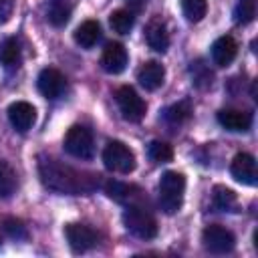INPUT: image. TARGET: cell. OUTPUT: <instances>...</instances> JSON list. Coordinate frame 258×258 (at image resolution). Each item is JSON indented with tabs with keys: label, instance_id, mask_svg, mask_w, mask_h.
<instances>
[{
	"label": "cell",
	"instance_id": "30",
	"mask_svg": "<svg viewBox=\"0 0 258 258\" xmlns=\"http://www.w3.org/2000/svg\"><path fill=\"white\" fill-rule=\"evenodd\" d=\"M14 12V0H0V24H6Z\"/></svg>",
	"mask_w": 258,
	"mask_h": 258
},
{
	"label": "cell",
	"instance_id": "19",
	"mask_svg": "<svg viewBox=\"0 0 258 258\" xmlns=\"http://www.w3.org/2000/svg\"><path fill=\"white\" fill-rule=\"evenodd\" d=\"M71 18V4L64 0H50L46 4V20L52 26H64Z\"/></svg>",
	"mask_w": 258,
	"mask_h": 258
},
{
	"label": "cell",
	"instance_id": "15",
	"mask_svg": "<svg viewBox=\"0 0 258 258\" xmlns=\"http://www.w3.org/2000/svg\"><path fill=\"white\" fill-rule=\"evenodd\" d=\"M238 54V42L226 34V36H220L214 40L212 44V60L218 64V67H228Z\"/></svg>",
	"mask_w": 258,
	"mask_h": 258
},
{
	"label": "cell",
	"instance_id": "22",
	"mask_svg": "<svg viewBox=\"0 0 258 258\" xmlns=\"http://www.w3.org/2000/svg\"><path fill=\"white\" fill-rule=\"evenodd\" d=\"M163 117H165V121L169 125H181V123H185L191 117V105H189V101H179V103L167 107L163 111Z\"/></svg>",
	"mask_w": 258,
	"mask_h": 258
},
{
	"label": "cell",
	"instance_id": "4",
	"mask_svg": "<svg viewBox=\"0 0 258 258\" xmlns=\"http://www.w3.org/2000/svg\"><path fill=\"white\" fill-rule=\"evenodd\" d=\"M64 151L77 159H91L95 155L93 133L83 125H73L64 135Z\"/></svg>",
	"mask_w": 258,
	"mask_h": 258
},
{
	"label": "cell",
	"instance_id": "6",
	"mask_svg": "<svg viewBox=\"0 0 258 258\" xmlns=\"http://www.w3.org/2000/svg\"><path fill=\"white\" fill-rule=\"evenodd\" d=\"M117 97V105H119V111L123 115L125 121H131V123H139L143 117H145V111H147V105L145 101L137 95V91L129 85H123L117 89L115 93Z\"/></svg>",
	"mask_w": 258,
	"mask_h": 258
},
{
	"label": "cell",
	"instance_id": "21",
	"mask_svg": "<svg viewBox=\"0 0 258 258\" xmlns=\"http://www.w3.org/2000/svg\"><path fill=\"white\" fill-rule=\"evenodd\" d=\"M0 62L6 69H16L20 64V44L16 38H6L0 44Z\"/></svg>",
	"mask_w": 258,
	"mask_h": 258
},
{
	"label": "cell",
	"instance_id": "10",
	"mask_svg": "<svg viewBox=\"0 0 258 258\" xmlns=\"http://www.w3.org/2000/svg\"><path fill=\"white\" fill-rule=\"evenodd\" d=\"M230 173L236 181L244 183V185H256L258 181V169H256V159L250 153H238L232 159L230 165Z\"/></svg>",
	"mask_w": 258,
	"mask_h": 258
},
{
	"label": "cell",
	"instance_id": "17",
	"mask_svg": "<svg viewBox=\"0 0 258 258\" xmlns=\"http://www.w3.org/2000/svg\"><path fill=\"white\" fill-rule=\"evenodd\" d=\"M145 40H147L151 50L165 52L169 48V34H167L165 24L159 22V20H151L147 24V28H145Z\"/></svg>",
	"mask_w": 258,
	"mask_h": 258
},
{
	"label": "cell",
	"instance_id": "12",
	"mask_svg": "<svg viewBox=\"0 0 258 258\" xmlns=\"http://www.w3.org/2000/svg\"><path fill=\"white\" fill-rule=\"evenodd\" d=\"M8 119H10V125L16 131L26 133L34 125V121H36V111H34V107L30 103L16 101V103H12L8 107Z\"/></svg>",
	"mask_w": 258,
	"mask_h": 258
},
{
	"label": "cell",
	"instance_id": "14",
	"mask_svg": "<svg viewBox=\"0 0 258 258\" xmlns=\"http://www.w3.org/2000/svg\"><path fill=\"white\" fill-rule=\"evenodd\" d=\"M137 81L145 91H157L165 81V69L157 60H147L137 71Z\"/></svg>",
	"mask_w": 258,
	"mask_h": 258
},
{
	"label": "cell",
	"instance_id": "1",
	"mask_svg": "<svg viewBox=\"0 0 258 258\" xmlns=\"http://www.w3.org/2000/svg\"><path fill=\"white\" fill-rule=\"evenodd\" d=\"M38 173H40V181L48 189L58 191V194H67V196L91 194L99 185V175L79 171V169L64 165L58 159L46 157V155L38 157Z\"/></svg>",
	"mask_w": 258,
	"mask_h": 258
},
{
	"label": "cell",
	"instance_id": "24",
	"mask_svg": "<svg viewBox=\"0 0 258 258\" xmlns=\"http://www.w3.org/2000/svg\"><path fill=\"white\" fill-rule=\"evenodd\" d=\"M181 10L189 22H200L208 12V0H181Z\"/></svg>",
	"mask_w": 258,
	"mask_h": 258
},
{
	"label": "cell",
	"instance_id": "25",
	"mask_svg": "<svg viewBox=\"0 0 258 258\" xmlns=\"http://www.w3.org/2000/svg\"><path fill=\"white\" fill-rule=\"evenodd\" d=\"M16 189V171L6 163L0 161V198H8Z\"/></svg>",
	"mask_w": 258,
	"mask_h": 258
},
{
	"label": "cell",
	"instance_id": "29",
	"mask_svg": "<svg viewBox=\"0 0 258 258\" xmlns=\"http://www.w3.org/2000/svg\"><path fill=\"white\" fill-rule=\"evenodd\" d=\"M191 64H194V62H191ZM191 73H194V83H196L200 89H206L208 85H212V77H214V75H212L210 69H206L200 60L191 67Z\"/></svg>",
	"mask_w": 258,
	"mask_h": 258
},
{
	"label": "cell",
	"instance_id": "5",
	"mask_svg": "<svg viewBox=\"0 0 258 258\" xmlns=\"http://www.w3.org/2000/svg\"><path fill=\"white\" fill-rule=\"evenodd\" d=\"M103 163L115 173H131L135 169V153L123 141H109L103 149Z\"/></svg>",
	"mask_w": 258,
	"mask_h": 258
},
{
	"label": "cell",
	"instance_id": "7",
	"mask_svg": "<svg viewBox=\"0 0 258 258\" xmlns=\"http://www.w3.org/2000/svg\"><path fill=\"white\" fill-rule=\"evenodd\" d=\"M202 242H204V248L212 254H228L236 246L234 234L218 224H212L202 232Z\"/></svg>",
	"mask_w": 258,
	"mask_h": 258
},
{
	"label": "cell",
	"instance_id": "16",
	"mask_svg": "<svg viewBox=\"0 0 258 258\" xmlns=\"http://www.w3.org/2000/svg\"><path fill=\"white\" fill-rule=\"evenodd\" d=\"M105 194L119 202V204H135L139 200V194L141 189L133 183H125V181H117V179H109L105 183Z\"/></svg>",
	"mask_w": 258,
	"mask_h": 258
},
{
	"label": "cell",
	"instance_id": "8",
	"mask_svg": "<svg viewBox=\"0 0 258 258\" xmlns=\"http://www.w3.org/2000/svg\"><path fill=\"white\" fill-rule=\"evenodd\" d=\"M64 236L75 254L87 252L93 246H97V232L85 224H69L64 228Z\"/></svg>",
	"mask_w": 258,
	"mask_h": 258
},
{
	"label": "cell",
	"instance_id": "9",
	"mask_svg": "<svg viewBox=\"0 0 258 258\" xmlns=\"http://www.w3.org/2000/svg\"><path fill=\"white\" fill-rule=\"evenodd\" d=\"M36 85H38V91L42 97L46 99H56L62 95L64 87H67V81H64V75L52 67L48 69H42L38 73V79H36Z\"/></svg>",
	"mask_w": 258,
	"mask_h": 258
},
{
	"label": "cell",
	"instance_id": "13",
	"mask_svg": "<svg viewBox=\"0 0 258 258\" xmlns=\"http://www.w3.org/2000/svg\"><path fill=\"white\" fill-rule=\"evenodd\" d=\"M218 123L234 133H244L252 125V115L242 109H222L218 111Z\"/></svg>",
	"mask_w": 258,
	"mask_h": 258
},
{
	"label": "cell",
	"instance_id": "2",
	"mask_svg": "<svg viewBox=\"0 0 258 258\" xmlns=\"http://www.w3.org/2000/svg\"><path fill=\"white\" fill-rule=\"evenodd\" d=\"M185 177L179 171H165L159 179V208L165 214H175L183 204Z\"/></svg>",
	"mask_w": 258,
	"mask_h": 258
},
{
	"label": "cell",
	"instance_id": "28",
	"mask_svg": "<svg viewBox=\"0 0 258 258\" xmlns=\"http://www.w3.org/2000/svg\"><path fill=\"white\" fill-rule=\"evenodd\" d=\"M4 232H6L12 240H26V238H28L26 226H24L20 220H16V218H6V220H4Z\"/></svg>",
	"mask_w": 258,
	"mask_h": 258
},
{
	"label": "cell",
	"instance_id": "11",
	"mask_svg": "<svg viewBox=\"0 0 258 258\" xmlns=\"http://www.w3.org/2000/svg\"><path fill=\"white\" fill-rule=\"evenodd\" d=\"M127 62H129V54H127V48L121 42H109V44H105L103 54H101V67L107 73L119 75V73L125 71Z\"/></svg>",
	"mask_w": 258,
	"mask_h": 258
},
{
	"label": "cell",
	"instance_id": "18",
	"mask_svg": "<svg viewBox=\"0 0 258 258\" xmlns=\"http://www.w3.org/2000/svg\"><path fill=\"white\" fill-rule=\"evenodd\" d=\"M73 36L81 48H93L97 44V40L101 38V24L97 20H85L77 26Z\"/></svg>",
	"mask_w": 258,
	"mask_h": 258
},
{
	"label": "cell",
	"instance_id": "3",
	"mask_svg": "<svg viewBox=\"0 0 258 258\" xmlns=\"http://www.w3.org/2000/svg\"><path fill=\"white\" fill-rule=\"evenodd\" d=\"M123 224L125 228L135 234L141 240H151L157 236V222L155 218L139 204H129L123 212Z\"/></svg>",
	"mask_w": 258,
	"mask_h": 258
},
{
	"label": "cell",
	"instance_id": "20",
	"mask_svg": "<svg viewBox=\"0 0 258 258\" xmlns=\"http://www.w3.org/2000/svg\"><path fill=\"white\" fill-rule=\"evenodd\" d=\"M109 24L111 28L117 32V34H129V30L133 28L135 24V16L131 10H125V8H117L109 14Z\"/></svg>",
	"mask_w": 258,
	"mask_h": 258
},
{
	"label": "cell",
	"instance_id": "23",
	"mask_svg": "<svg viewBox=\"0 0 258 258\" xmlns=\"http://www.w3.org/2000/svg\"><path fill=\"white\" fill-rule=\"evenodd\" d=\"M147 155H149V159L155 161V163H167V161L173 159V149H171L169 143H165V141H157V139H155V141L149 143V147H147Z\"/></svg>",
	"mask_w": 258,
	"mask_h": 258
},
{
	"label": "cell",
	"instance_id": "26",
	"mask_svg": "<svg viewBox=\"0 0 258 258\" xmlns=\"http://www.w3.org/2000/svg\"><path fill=\"white\" fill-rule=\"evenodd\" d=\"M214 204L218 210H224V212H232L238 204L236 200V194L224 185H216L214 187Z\"/></svg>",
	"mask_w": 258,
	"mask_h": 258
},
{
	"label": "cell",
	"instance_id": "27",
	"mask_svg": "<svg viewBox=\"0 0 258 258\" xmlns=\"http://www.w3.org/2000/svg\"><path fill=\"white\" fill-rule=\"evenodd\" d=\"M256 16V0H238L234 8V20L238 24H250Z\"/></svg>",
	"mask_w": 258,
	"mask_h": 258
}]
</instances>
